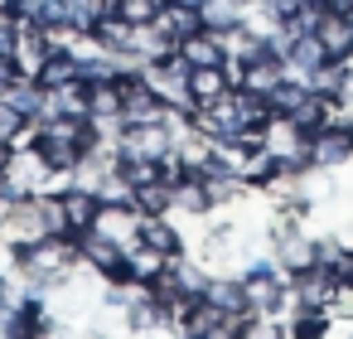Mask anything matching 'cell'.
Wrapping results in <instances>:
<instances>
[{
  "label": "cell",
  "mask_w": 353,
  "mask_h": 339,
  "mask_svg": "<svg viewBox=\"0 0 353 339\" xmlns=\"http://www.w3.org/2000/svg\"><path fill=\"white\" fill-rule=\"evenodd\" d=\"M145 83L174 107V112H189L194 102H189V64L179 59V49L174 54H160V59H145Z\"/></svg>",
  "instance_id": "6da1fadb"
},
{
  "label": "cell",
  "mask_w": 353,
  "mask_h": 339,
  "mask_svg": "<svg viewBox=\"0 0 353 339\" xmlns=\"http://www.w3.org/2000/svg\"><path fill=\"white\" fill-rule=\"evenodd\" d=\"M353 165V126L348 122H324L310 131V170H343Z\"/></svg>",
  "instance_id": "7a4b0ae2"
},
{
  "label": "cell",
  "mask_w": 353,
  "mask_h": 339,
  "mask_svg": "<svg viewBox=\"0 0 353 339\" xmlns=\"http://www.w3.org/2000/svg\"><path fill=\"white\" fill-rule=\"evenodd\" d=\"M261 146H266L276 160H285L290 170H310V131L295 126L290 117H271L266 131H261Z\"/></svg>",
  "instance_id": "3957f363"
},
{
  "label": "cell",
  "mask_w": 353,
  "mask_h": 339,
  "mask_svg": "<svg viewBox=\"0 0 353 339\" xmlns=\"http://www.w3.org/2000/svg\"><path fill=\"white\" fill-rule=\"evenodd\" d=\"M59 199H63V233L83 238V233L97 228V213H102V194H97V189H88V184H63Z\"/></svg>",
  "instance_id": "277c9868"
},
{
  "label": "cell",
  "mask_w": 353,
  "mask_h": 339,
  "mask_svg": "<svg viewBox=\"0 0 353 339\" xmlns=\"http://www.w3.org/2000/svg\"><path fill=\"white\" fill-rule=\"evenodd\" d=\"M97 233H102V238H112V242H121V247L141 242V209H136L131 199H102Z\"/></svg>",
  "instance_id": "5b68a950"
},
{
  "label": "cell",
  "mask_w": 353,
  "mask_h": 339,
  "mask_svg": "<svg viewBox=\"0 0 353 339\" xmlns=\"http://www.w3.org/2000/svg\"><path fill=\"white\" fill-rule=\"evenodd\" d=\"M334 291H339V276H334L329 267H319V262L290 271V296H295V305H329Z\"/></svg>",
  "instance_id": "8992f818"
},
{
  "label": "cell",
  "mask_w": 353,
  "mask_h": 339,
  "mask_svg": "<svg viewBox=\"0 0 353 339\" xmlns=\"http://www.w3.org/2000/svg\"><path fill=\"white\" fill-rule=\"evenodd\" d=\"M150 25H155L165 39H174V49H179V39H189L194 30H203V10H199V6H184V0H165Z\"/></svg>",
  "instance_id": "52a82bcc"
},
{
  "label": "cell",
  "mask_w": 353,
  "mask_h": 339,
  "mask_svg": "<svg viewBox=\"0 0 353 339\" xmlns=\"http://www.w3.org/2000/svg\"><path fill=\"white\" fill-rule=\"evenodd\" d=\"M179 59L189 68H208V64H228V49H223V35L218 30H194L189 39H179Z\"/></svg>",
  "instance_id": "ba28073f"
},
{
  "label": "cell",
  "mask_w": 353,
  "mask_h": 339,
  "mask_svg": "<svg viewBox=\"0 0 353 339\" xmlns=\"http://www.w3.org/2000/svg\"><path fill=\"white\" fill-rule=\"evenodd\" d=\"M285 73H290V68H285V59H281L276 49H266V54H256L252 64H242V83H237V88H247V93H261V97H266Z\"/></svg>",
  "instance_id": "9c48e42d"
},
{
  "label": "cell",
  "mask_w": 353,
  "mask_h": 339,
  "mask_svg": "<svg viewBox=\"0 0 353 339\" xmlns=\"http://www.w3.org/2000/svg\"><path fill=\"white\" fill-rule=\"evenodd\" d=\"M141 242L165 257H184V233L170 223V213H141Z\"/></svg>",
  "instance_id": "30bf717a"
},
{
  "label": "cell",
  "mask_w": 353,
  "mask_h": 339,
  "mask_svg": "<svg viewBox=\"0 0 353 339\" xmlns=\"http://www.w3.org/2000/svg\"><path fill=\"white\" fill-rule=\"evenodd\" d=\"M271 257H276L285 271H300V267L314 262V238H310L305 228H290V233H281V238L271 242Z\"/></svg>",
  "instance_id": "8fae6325"
},
{
  "label": "cell",
  "mask_w": 353,
  "mask_h": 339,
  "mask_svg": "<svg viewBox=\"0 0 353 339\" xmlns=\"http://www.w3.org/2000/svg\"><path fill=\"white\" fill-rule=\"evenodd\" d=\"M314 39L324 44V54H329V59H343V54L353 49L348 15H339V10H324V15H319V25H314Z\"/></svg>",
  "instance_id": "7c38bea8"
},
{
  "label": "cell",
  "mask_w": 353,
  "mask_h": 339,
  "mask_svg": "<svg viewBox=\"0 0 353 339\" xmlns=\"http://www.w3.org/2000/svg\"><path fill=\"white\" fill-rule=\"evenodd\" d=\"M174 213H189V218H203L213 213V199L203 189V175L199 170H184V180L174 184Z\"/></svg>",
  "instance_id": "4fadbf2b"
},
{
  "label": "cell",
  "mask_w": 353,
  "mask_h": 339,
  "mask_svg": "<svg viewBox=\"0 0 353 339\" xmlns=\"http://www.w3.org/2000/svg\"><path fill=\"white\" fill-rule=\"evenodd\" d=\"M232 83H228V68L223 64H208V68H189V102L199 107V102H213V97H223Z\"/></svg>",
  "instance_id": "5bb4252c"
},
{
  "label": "cell",
  "mask_w": 353,
  "mask_h": 339,
  "mask_svg": "<svg viewBox=\"0 0 353 339\" xmlns=\"http://www.w3.org/2000/svg\"><path fill=\"white\" fill-rule=\"evenodd\" d=\"M39 30L49 35H78L73 25V0H34V15H30Z\"/></svg>",
  "instance_id": "9a60e30c"
},
{
  "label": "cell",
  "mask_w": 353,
  "mask_h": 339,
  "mask_svg": "<svg viewBox=\"0 0 353 339\" xmlns=\"http://www.w3.org/2000/svg\"><path fill=\"white\" fill-rule=\"evenodd\" d=\"M305 83H310L319 97H339V93H343V83H348L343 59H324L319 68H310V73H305Z\"/></svg>",
  "instance_id": "2e32d148"
},
{
  "label": "cell",
  "mask_w": 353,
  "mask_h": 339,
  "mask_svg": "<svg viewBox=\"0 0 353 339\" xmlns=\"http://www.w3.org/2000/svg\"><path fill=\"white\" fill-rule=\"evenodd\" d=\"M131 204L141 213H174V184H165V180L141 184V189H131Z\"/></svg>",
  "instance_id": "e0dca14e"
},
{
  "label": "cell",
  "mask_w": 353,
  "mask_h": 339,
  "mask_svg": "<svg viewBox=\"0 0 353 339\" xmlns=\"http://www.w3.org/2000/svg\"><path fill=\"white\" fill-rule=\"evenodd\" d=\"M203 296L223 310H247V291H242V276H208Z\"/></svg>",
  "instance_id": "ac0fdd59"
},
{
  "label": "cell",
  "mask_w": 353,
  "mask_h": 339,
  "mask_svg": "<svg viewBox=\"0 0 353 339\" xmlns=\"http://www.w3.org/2000/svg\"><path fill=\"white\" fill-rule=\"evenodd\" d=\"M30 131H34V122L10 102V97H0V141H10V146H25L30 141Z\"/></svg>",
  "instance_id": "d6986e66"
},
{
  "label": "cell",
  "mask_w": 353,
  "mask_h": 339,
  "mask_svg": "<svg viewBox=\"0 0 353 339\" xmlns=\"http://www.w3.org/2000/svg\"><path fill=\"white\" fill-rule=\"evenodd\" d=\"M126 257H131V267H136V281H141V286H150V281L165 271V262H170L165 252H155V247H145V242H131V247H126Z\"/></svg>",
  "instance_id": "ffe728a7"
},
{
  "label": "cell",
  "mask_w": 353,
  "mask_h": 339,
  "mask_svg": "<svg viewBox=\"0 0 353 339\" xmlns=\"http://www.w3.org/2000/svg\"><path fill=\"white\" fill-rule=\"evenodd\" d=\"M160 10V0H107V15L126 20V25H150Z\"/></svg>",
  "instance_id": "44dd1931"
},
{
  "label": "cell",
  "mask_w": 353,
  "mask_h": 339,
  "mask_svg": "<svg viewBox=\"0 0 353 339\" xmlns=\"http://www.w3.org/2000/svg\"><path fill=\"white\" fill-rule=\"evenodd\" d=\"M20 78H25L20 59H15V54H0V97H6V93H10V88H15Z\"/></svg>",
  "instance_id": "7402d4cb"
},
{
  "label": "cell",
  "mask_w": 353,
  "mask_h": 339,
  "mask_svg": "<svg viewBox=\"0 0 353 339\" xmlns=\"http://www.w3.org/2000/svg\"><path fill=\"white\" fill-rule=\"evenodd\" d=\"M6 305H15V296H10V281H6V271H0V310Z\"/></svg>",
  "instance_id": "603a6c76"
},
{
  "label": "cell",
  "mask_w": 353,
  "mask_h": 339,
  "mask_svg": "<svg viewBox=\"0 0 353 339\" xmlns=\"http://www.w3.org/2000/svg\"><path fill=\"white\" fill-rule=\"evenodd\" d=\"M348 30H353V10H348Z\"/></svg>",
  "instance_id": "cb8c5ba5"
},
{
  "label": "cell",
  "mask_w": 353,
  "mask_h": 339,
  "mask_svg": "<svg viewBox=\"0 0 353 339\" xmlns=\"http://www.w3.org/2000/svg\"><path fill=\"white\" fill-rule=\"evenodd\" d=\"M242 6H252V0H242Z\"/></svg>",
  "instance_id": "d4e9b609"
}]
</instances>
